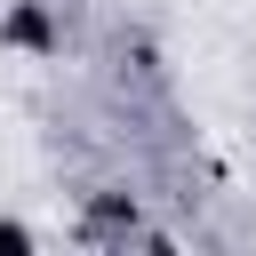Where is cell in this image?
I'll use <instances>...</instances> for the list:
<instances>
[{"instance_id":"1","label":"cell","mask_w":256,"mask_h":256,"mask_svg":"<svg viewBox=\"0 0 256 256\" xmlns=\"http://www.w3.org/2000/svg\"><path fill=\"white\" fill-rule=\"evenodd\" d=\"M8 40H16V48H56V24H48V8H32V0H24V8L8 16Z\"/></svg>"},{"instance_id":"2","label":"cell","mask_w":256,"mask_h":256,"mask_svg":"<svg viewBox=\"0 0 256 256\" xmlns=\"http://www.w3.org/2000/svg\"><path fill=\"white\" fill-rule=\"evenodd\" d=\"M0 248H32V232L24 224H0Z\"/></svg>"}]
</instances>
